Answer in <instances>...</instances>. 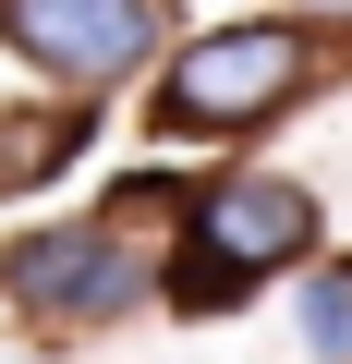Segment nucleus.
Returning <instances> with one entry per match:
<instances>
[{"mask_svg":"<svg viewBox=\"0 0 352 364\" xmlns=\"http://www.w3.org/2000/svg\"><path fill=\"white\" fill-rule=\"evenodd\" d=\"M316 255V195L279 170H243L183 219V255H170V304L183 316H231L267 267H304Z\"/></svg>","mask_w":352,"mask_h":364,"instance_id":"obj_1","label":"nucleus"},{"mask_svg":"<svg viewBox=\"0 0 352 364\" xmlns=\"http://www.w3.org/2000/svg\"><path fill=\"white\" fill-rule=\"evenodd\" d=\"M304 85H316V37H304V25H207L183 61H170V85H158V134H170V146L255 134V122H279Z\"/></svg>","mask_w":352,"mask_h":364,"instance_id":"obj_2","label":"nucleus"},{"mask_svg":"<svg viewBox=\"0 0 352 364\" xmlns=\"http://www.w3.org/2000/svg\"><path fill=\"white\" fill-rule=\"evenodd\" d=\"M0 37H13V61L61 85H122L170 37V0H0Z\"/></svg>","mask_w":352,"mask_h":364,"instance_id":"obj_3","label":"nucleus"},{"mask_svg":"<svg viewBox=\"0 0 352 364\" xmlns=\"http://www.w3.org/2000/svg\"><path fill=\"white\" fill-rule=\"evenodd\" d=\"M0 279H13V304H37V316H122L146 291V255L110 219H61V231H25L13 255H0Z\"/></svg>","mask_w":352,"mask_h":364,"instance_id":"obj_4","label":"nucleus"},{"mask_svg":"<svg viewBox=\"0 0 352 364\" xmlns=\"http://www.w3.org/2000/svg\"><path fill=\"white\" fill-rule=\"evenodd\" d=\"M61 158H85V109H0V195H37Z\"/></svg>","mask_w":352,"mask_h":364,"instance_id":"obj_5","label":"nucleus"},{"mask_svg":"<svg viewBox=\"0 0 352 364\" xmlns=\"http://www.w3.org/2000/svg\"><path fill=\"white\" fill-rule=\"evenodd\" d=\"M304 352H316V364H340V352H352V267L304 279Z\"/></svg>","mask_w":352,"mask_h":364,"instance_id":"obj_6","label":"nucleus"},{"mask_svg":"<svg viewBox=\"0 0 352 364\" xmlns=\"http://www.w3.org/2000/svg\"><path fill=\"white\" fill-rule=\"evenodd\" d=\"M195 207L207 195H183V182H158V170L146 182H110V231H158V219H195Z\"/></svg>","mask_w":352,"mask_h":364,"instance_id":"obj_7","label":"nucleus"}]
</instances>
